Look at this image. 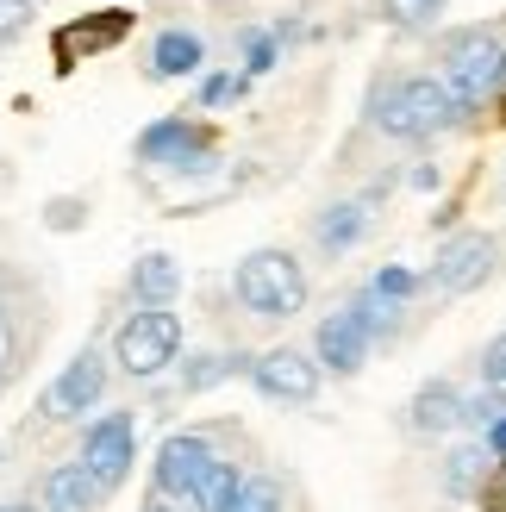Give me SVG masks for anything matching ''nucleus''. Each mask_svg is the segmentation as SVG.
<instances>
[{
    "label": "nucleus",
    "instance_id": "2f4dec72",
    "mask_svg": "<svg viewBox=\"0 0 506 512\" xmlns=\"http://www.w3.org/2000/svg\"><path fill=\"white\" fill-rule=\"evenodd\" d=\"M144 512H175V506H163V500H157V506H144Z\"/></svg>",
    "mask_w": 506,
    "mask_h": 512
},
{
    "label": "nucleus",
    "instance_id": "412c9836",
    "mask_svg": "<svg viewBox=\"0 0 506 512\" xmlns=\"http://www.w3.org/2000/svg\"><path fill=\"white\" fill-rule=\"evenodd\" d=\"M232 369H250L244 356H194V369L182 375V388H213V381H225Z\"/></svg>",
    "mask_w": 506,
    "mask_h": 512
},
{
    "label": "nucleus",
    "instance_id": "cd10ccee",
    "mask_svg": "<svg viewBox=\"0 0 506 512\" xmlns=\"http://www.w3.org/2000/svg\"><path fill=\"white\" fill-rule=\"evenodd\" d=\"M238 94H244L238 75H213V82L200 88V100H207V107H225V100H238Z\"/></svg>",
    "mask_w": 506,
    "mask_h": 512
},
{
    "label": "nucleus",
    "instance_id": "ddd939ff",
    "mask_svg": "<svg viewBox=\"0 0 506 512\" xmlns=\"http://www.w3.org/2000/svg\"><path fill=\"white\" fill-rule=\"evenodd\" d=\"M94 500H100V488L82 463H57L44 475V512H94Z\"/></svg>",
    "mask_w": 506,
    "mask_h": 512
},
{
    "label": "nucleus",
    "instance_id": "b1692460",
    "mask_svg": "<svg viewBox=\"0 0 506 512\" xmlns=\"http://www.w3.org/2000/svg\"><path fill=\"white\" fill-rule=\"evenodd\" d=\"M482 381H488L494 400H506V338L488 344V356H482Z\"/></svg>",
    "mask_w": 506,
    "mask_h": 512
},
{
    "label": "nucleus",
    "instance_id": "f03ea898",
    "mask_svg": "<svg viewBox=\"0 0 506 512\" xmlns=\"http://www.w3.org/2000/svg\"><path fill=\"white\" fill-rule=\"evenodd\" d=\"M232 288L257 319H294L300 306H307V269H300L288 250H250L238 263Z\"/></svg>",
    "mask_w": 506,
    "mask_h": 512
},
{
    "label": "nucleus",
    "instance_id": "aec40b11",
    "mask_svg": "<svg viewBox=\"0 0 506 512\" xmlns=\"http://www.w3.org/2000/svg\"><path fill=\"white\" fill-rule=\"evenodd\" d=\"M282 481L275 475H244V488H238V506L232 512H282Z\"/></svg>",
    "mask_w": 506,
    "mask_h": 512
},
{
    "label": "nucleus",
    "instance_id": "423d86ee",
    "mask_svg": "<svg viewBox=\"0 0 506 512\" xmlns=\"http://www.w3.org/2000/svg\"><path fill=\"white\" fill-rule=\"evenodd\" d=\"M132 450H138V419L132 413H107V419L88 425L82 456H75V463H82L94 475V488L107 494V488H119V481L132 475Z\"/></svg>",
    "mask_w": 506,
    "mask_h": 512
},
{
    "label": "nucleus",
    "instance_id": "f3484780",
    "mask_svg": "<svg viewBox=\"0 0 506 512\" xmlns=\"http://www.w3.org/2000/svg\"><path fill=\"white\" fill-rule=\"evenodd\" d=\"M200 57H207V44H200L194 32H163L157 44H150V75H157V82H175V75H194Z\"/></svg>",
    "mask_w": 506,
    "mask_h": 512
},
{
    "label": "nucleus",
    "instance_id": "39448f33",
    "mask_svg": "<svg viewBox=\"0 0 506 512\" xmlns=\"http://www.w3.org/2000/svg\"><path fill=\"white\" fill-rule=\"evenodd\" d=\"M132 25H138V13H132V7H100V13H82V19L57 25V38H50V57H57V69L69 75L75 63H88V57H100V50L125 44V38H132Z\"/></svg>",
    "mask_w": 506,
    "mask_h": 512
},
{
    "label": "nucleus",
    "instance_id": "0eeeda50",
    "mask_svg": "<svg viewBox=\"0 0 506 512\" xmlns=\"http://www.w3.org/2000/svg\"><path fill=\"white\" fill-rule=\"evenodd\" d=\"M138 157L157 163V169H188V175H200V169H213V138L200 132V125H188V119H157L138 138Z\"/></svg>",
    "mask_w": 506,
    "mask_h": 512
},
{
    "label": "nucleus",
    "instance_id": "6ab92c4d",
    "mask_svg": "<svg viewBox=\"0 0 506 512\" xmlns=\"http://www.w3.org/2000/svg\"><path fill=\"white\" fill-rule=\"evenodd\" d=\"M488 463H494V456H488L482 444H463V450H450V463H444V488H450V494H469L475 481L488 475Z\"/></svg>",
    "mask_w": 506,
    "mask_h": 512
},
{
    "label": "nucleus",
    "instance_id": "72a5a7b5",
    "mask_svg": "<svg viewBox=\"0 0 506 512\" xmlns=\"http://www.w3.org/2000/svg\"><path fill=\"white\" fill-rule=\"evenodd\" d=\"M7 512H25V506H7Z\"/></svg>",
    "mask_w": 506,
    "mask_h": 512
},
{
    "label": "nucleus",
    "instance_id": "393cba45",
    "mask_svg": "<svg viewBox=\"0 0 506 512\" xmlns=\"http://www.w3.org/2000/svg\"><path fill=\"white\" fill-rule=\"evenodd\" d=\"M25 19H32V0H0V44L25 32Z\"/></svg>",
    "mask_w": 506,
    "mask_h": 512
},
{
    "label": "nucleus",
    "instance_id": "f257e3e1",
    "mask_svg": "<svg viewBox=\"0 0 506 512\" xmlns=\"http://www.w3.org/2000/svg\"><path fill=\"white\" fill-rule=\"evenodd\" d=\"M369 113L388 138H432V132H450L463 119L457 94L444 88V75H394V82L375 88Z\"/></svg>",
    "mask_w": 506,
    "mask_h": 512
},
{
    "label": "nucleus",
    "instance_id": "9d476101",
    "mask_svg": "<svg viewBox=\"0 0 506 512\" xmlns=\"http://www.w3.org/2000/svg\"><path fill=\"white\" fill-rule=\"evenodd\" d=\"M100 394H107V363H100V350H82L75 363H63L57 381H50V394H44V419H82Z\"/></svg>",
    "mask_w": 506,
    "mask_h": 512
},
{
    "label": "nucleus",
    "instance_id": "20e7f679",
    "mask_svg": "<svg viewBox=\"0 0 506 512\" xmlns=\"http://www.w3.org/2000/svg\"><path fill=\"white\" fill-rule=\"evenodd\" d=\"M175 350H182V319H175L169 306H144L113 338V356H119L125 375H157V369L175 363Z\"/></svg>",
    "mask_w": 506,
    "mask_h": 512
},
{
    "label": "nucleus",
    "instance_id": "c85d7f7f",
    "mask_svg": "<svg viewBox=\"0 0 506 512\" xmlns=\"http://www.w3.org/2000/svg\"><path fill=\"white\" fill-rule=\"evenodd\" d=\"M482 450L494 456V463H506V413H500V419L488 425V444H482Z\"/></svg>",
    "mask_w": 506,
    "mask_h": 512
},
{
    "label": "nucleus",
    "instance_id": "5701e85b",
    "mask_svg": "<svg viewBox=\"0 0 506 512\" xmlns=\"http://www.w3.org/2000/svg\"><path fill=\"white\" fill-rule=\"evenodd\" d=\"M413 288H419V281H413L407 269H382V275H375V281H369V294H375V300H394V306H400V300H407Z\"/></svg>",
    "mask_w": 506,
    "mask_h": 512
},
{
    "label": "nucleus",
    "instance_id": "f704fd0d",
    "mask_svg": "<svg viewBox=\"0 0 506 512\" xmlns=\"http://www.w3.org/2000/svg\"><path fill=\"white\" fill-rule=\"evenodd\" d=\"M0 512H7V506H0Z\"/></svg>",
    "mask_w": 506,
    "mask_h": 512
},
{
    "label": "nucleus",
    "instance_id": "c756f323",
    "mask_svg": "<svg viewBox=\"0 0 506 512\" xmlns=\"http://www.w3.org/2000/svg\"><path fill=\"white\" fill-rule=\"evenodd\" d=\"M7 369H13V319L0 313V375H7Z\"/></svg>",
    "mask_w": 506,
    "mask_h": 512
},
{
    "label": "nucleus",
    "instance_id": "a211bd4d",
    "mask_svg": "<svg viewBox=\"0 0 506 512\" xmlns=\"http://www.w3.org/2000/svg\"><path fill=\"white\" fill-rule=\"evenodd\" d=\"M363 225H369V213L357 207V200H338V207H325V213H319L313 238H319L325 250H350V244L363 238Z\"/></svg>",
    "mask_w": 506,
    "mask_h": 512
},
{
    "label": "nucleus",
    "instance_id": "473e14b6",
    "mask_svg": "<svg viewBox=\"0 0 506 512\" xmlns=\"http://www.w3.org/2000/svg\"><path fill=\"white\" fill-rule=\"evenodd\" d=\"M500 82H506V63H500Z\"/></svg>",
    "mask_w": 506,
    "mask_h": 512
},
{
    "label": "nucleus",
    "instance_id": "f8f14e48",
    "mask_svg": "<svg viewBox=\"0 0 506 512\" xmlns=\"http://www.w3.org/2000/svg\"><path fill=\"white\" fill-rule=\"evenodd\" d=\"M313 350H319V363L332 369V375H357V369L369 363V331L350 319V306H344V313H332V319L319 325Z\"/></svg>",
    "mask_w": 506,
    "mask_h": 512
},
{
    "label": "nucleus",
    "instance_id": "7ed1b4c3",
    "mask_svg": "<svg viewBox=\"0 0 506 512\" xmlns=\"http://www.w3.org/2000/svg\"><path fill=\"white\" fill-rule=\"evenodd\" d=\"M500 63H506V50L482 25H469V32L444 44V88L457 94V107H482V94L500 88Z\"/></svg>",
    "mask_w": 506,
    "mask_h": 512
},
{
    "label": "nucleus",
    "instance_id": "9b49d317",
    "mask_svg": "<svg viewBox=\"0 0 506 512\" xmlns=\"http://www.w3.org/2000/svg\"><path fill=\"white\" fill-rule=\"evenodd\" d=\"M213 463V444L200 438V431H175V438H163V450H157V494H182L188 500V488L200 481V469Z\"/></svg>",
    "mask_w": 506,
    "mask_h": 512
},
{
    "label": "nucleus",
    "instance_id": "1a4fd4ad",
    "mask_svg": "<svg viewBox=\"0 0 506 512\" xmlns=\"http://www.w3.org/2000/svg\"><path fill=\"white\" fill-rule=\"evenodd\" d=\"M494 256H500V244L488 232H457V238L438 250L432 281H438L444 294H469V288H482V281L494 275Z\"/></svg>",
    "mask_w": 506,
    "mask_h": 512
},
{
    "label": "nucleus",
    "instance_id": "7c9ffc66",
    "mask_svg": "<svg viewBox=\"0 0 506 512\" xmlns=\"http://www.w3.org/2000/svg\"><path fill=\"white\" fill-rule=\"evenodd\" d=\"M75 213H82L75 200H57V207H50V225H75Z\"/></svg>",
    "mask_w": 506,
    "mask_h": 512
},
{
    "label": "nucleus",
    "instance_id": "2eb2a0df",
    "mask_svg": "<svg viewBox=\"0 0 506 512\" xmlns=\"http://www.w3.org/2000/svg\"><path fill=\"white\" fill-rule=\"evenodd\" d=\"M132 294H138L144 306H169L175 294H182V263H175V256H163V250L138 256V263H132Z\"/></svg>",
    "mask_w": 506,
    "mask_h": 512
},
{
    "label": "nucleus",
    "instance_id": "dca6fc26",
    "mask_svg": "<svg viewBox=\"0 0 506 512\" xmlns=\"http://www.w3.org/2000/svg\"><path fill=\"white\" fill-rule=\"evenodd\" d=\"M450 425H463V400L450 381H432V388H419L413 394V431H425V438H438V431Z\"/></svg>",
    "mask_w": 506,
    "mask_h": 512
},
{
    "label": "nucleus",
    "instance_id": "a878e982",
    "mask_svg": "<svg viewBox=\"0 0 506 512\" xmlns=\"http://www.w3.org/2000/svg\"><path fill=\"white\" fill-rule=\"evenodd\" d=\"M500 419V400L494 394H475V400H463V425H475V431H488Z\"/></svg>",
    "mask_w": 506,
    "mask_h": 512
},
{
    "label": "nucleus",
    "instance_id": "bb28decb",
    "mask_svg": "<svg viewBox=\"0 0 506 512\" xmlns=\"http://www.w3.org/2000/svg\"><path fill=\"white\" fill-rule=\"evenodd\" d=\"M244 57H250V69H275V38L269 32H244Z\"/></svg>",
    "mask_w": 506,
    "mask_h": 512
},
{
    "label": "nucleus",
    "instance_id": "4be33fe9",
    "mask_svg": "<svg viewBox=\"0 0 506 512\" xmlns=\"http://www.w3.org/2000/svg\"><path fill=\"white\" fill-rule=\"evenodd\" d=\"M382 7H388L394 25H425V19L444 13V0H382Z\"/></svg>",
    "mask_w": 506,
    "mask_h": 512
},
{
    "label": "nucleus",
    "instance_id": "4468645a",
    "mask_svg": "<svg viewBox=\"0 0 506 512\" xmlns=\"http://www.w3.org/2000/svg\"><path fill=\"white\" fill-rule=\"evenodd\" d=\"M238 488H244V469L225 463V456H213V463L200 469V481L188 488V506L194 512H232L238 506Z\"/></svg>",
    "mask_w": 506,
    "mask_h": 512
},
{
    "label": "nucleus",
    "instance_id": "6e6552de",
    "mask_svg": "<svg viewBox=\"0 0 506 512\" xmlns=\"http://www.w3.org/2000/svg\"><path fill=\"white\" fill-rule=\"evenodd\" d=\"M250 381H257L263 400H282V406H307L319 394V363L300 350H263L250 363Z\"/></svg>",
    "mask_w": 506,
    "mask_h": 512
}]
</instances>
